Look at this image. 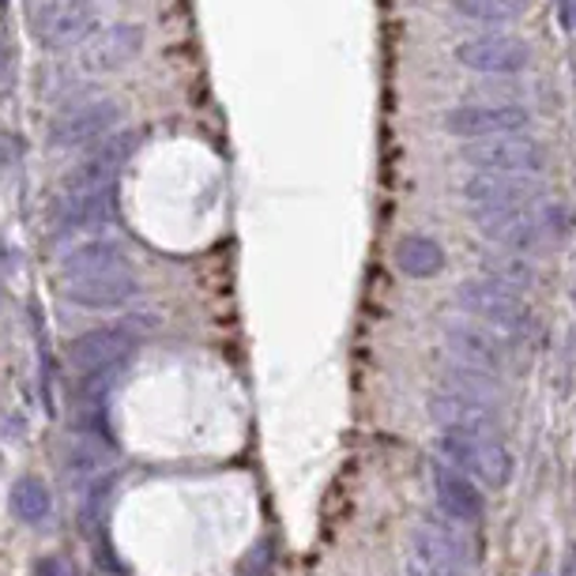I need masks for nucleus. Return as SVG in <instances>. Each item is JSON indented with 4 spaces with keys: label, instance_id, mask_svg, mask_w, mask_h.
Segmentation results:
<instances>
[{
    "label": "nucleus",
    "instance_id": "1",
    "mask_svg": "<svg viewBox=\"0 0 576 576\" xmlns=\"http://www.w3.org/2000/svg\"><path fill=\"white\" fill-rule=\"evenodd\" d=\"M61 294L83 309H117L140 294V275L121 242L87 237L61 257Z\"/></svg>",
    "mask_w": 576,
    "mask_h": 576
},
{
    "label": "nucleus",
    "instance_id": "2",
    "mask_svg": "<svg viewBox=\"0 0 576 576\" xmlns=\"http://www.w3.org/2000/svg\"><path fill=\"white\" fill-rule=\"evenodd\" d=\"M23 20L34 46L46 54H64L80 49L98 31V8L95 0H27Z\"/></svg>",
    "mask_w": 576,
    "mask_h": 576
},
{
    "label": "nucleus",
    "instance_id": "3",
    "mask_svg": "<svg viewBox=\"0 0 576 576\" xmlns=\"http://www.w3.org/2000/svg\"><path fill=\"white\" fill-rule=\"evenodd\" d=\"M440 463L468 474L471 482H482L490 490H502L513 479V456H508L502 434H452L440 430L437 437Z\"/></svg>",
    "mask_w": 576,
    "mask_h": 576
},
{
    "label": "nucleus",
    "instance_id": "4",
    "mask_svg": "<svg viewBox=\"0 0 576 576\" xmlns=\"http://www.w3.org/2000/svg\"><path fill=\"white\" fill-rule=\"evenodd\" d=\"M456 302H460V309L468 313L471 320L486 325L490 332H497L502 339L524 336L531 325V313H528V305H524L520 294L508 291V286H502V283H494V279H486V275L460 283Z\"/></svg>",
    "mask_w": 576,
    "mask_h": 576
},
{
    "label": "nucleus",
    "instance_id": "5",
    "mask_svg": "<svg viewBox=\"0 0 576 576\" xmlns=\"http://www.w3.org/2000/svg\"><path fill=\"white\" fill-rule=\"evenodd\" d=\"M460 158L486 174H528L539 177L546 169V143L528 132L486 136V140H463Z\"/></svg>",
    "mask_w": 576,
    "mask_h": 576
},
{
    "label": "nucleus",
    "instance_id": "6",
    "mask_svg": "<svg viewBox=\"0 0 576 576\" xmlns=\"http://www.w3.org/2000/svg\"><path fill=\"white\" fill-rule=\"evenodd\" d=\"M117 125H121V106L109 95L64 102L54 114V121H49V143L61 151L95 148L109 132H117Z\"/></svg>",
    "mask_w": 576,
    "mask_h": 576
},
{
    "label": "nucleus",
    "instance_id": "7",
    "mask_svg": "<svg viewBox=\"0 0 576 576\" xmlns=\"http://www.w3.org/2000/svg\"><path fill=\"white\" fill-rule=\"evenodd\" d=\"M143 339V320H121V325H106L95 332H83L68 346V362L80 377H102L114 373L125 358L140 346Z\"/></svg>",
    "mask_w": 576,
    "mask_h": 576
},
{
    "label": "nucleus",
    "instance_id": "8",
    "mask_svg": "<svg viewBox=\"0 0 576 576\" xmlns=\"http://www.w3.org/2000/svg\"><path fill=\"white\" fill-rule=\"evenodd\" d=\"M531 109L520 102H460L440 114V129L456 140H486V136L528 132Z\"/></svg>",
    "mask_w": 576,
    "mask_h": 576
},
{
    "label": "nucleus",
    "instance_id": "9",
    "mask_svg": "<svg viewBox=\"0 0 576 576\" xmlns=\"http://www.w3.org/2000/svg\"><path fill=\"white\" fill-rule=\"evenodd\" d=\"M460 197L471 203V211H524L542 200V181L528 174H486L474 169L460 185Z\"/></svg>",
    "mask_w": 576,
    "mask_h": 576
},
{
    "label": "nucleus",
    "instance_id": "10",
    "mask_svg": "<svg viewBox=\"0 0 576 576\" xmlns=\"http://www.w3.org/2000/svg\"><path fill=\"white\" fill-rule=\"evenodd\" d=\"M445 346L456 358L460 369L482 373V377H497L508 358V339L490 332L479 320H448L445 325Z\"/></svg>",
    "mask_w": 576,
    "mask_h": 576
},
{
    "label": "nucleus",
    "instance_id": "11",
    "mask_svg": "<svg viewBox=\"0 0 576 576\" xmlns=\"http://www.w3.org/2000/svg\"><path fill=\"white\" fill-rule=\"evenodd\" d=\"M452 57L460 68L479 75H516L531 64L528 42L513 38V34H479V38L460 42Z\"/></svg>",
    "mask_w": 576,
    "mask_h": 576
},
{
    "label": "nucleus",
    "instance_id": "12",
    "mask_svg": "<svg viewBox=\"0 0 576 576\" xmlns=\"http://www.w3.org/2000/svg\"><path fill=\"white\" fill-rule=\"evenodd\" d=\"M143 49L140 23H106L80 46V72H121Z\"/></svg>",
    "mask_w": 576,
    "mask_h": 576
},
{
    "label": "nucleus",
    "instance_id": "13",
    "mask_svg": "<svg viewBox=\"0 0 576 576\" xmlns=\"http://www.w3.org/2000/svg\"><path fill=\"white\" fill-rule=\"evenodd\" d=\"M117 215V185L102 189H64L54 203V231L57 234H87L102 231Z\"/></svg>",
    "mask_w": 576,
    "mask_h": 576
},
{
    "label": "nucleus",
    "instance_id": "14",
    "mask_svg": "<svg viewBox=\"0 0 576 576\" xmlns=\"http://www.w3.org/2000/svg\"><path fill=\"white\" fill-rule=\"evenodd\" d=\"M140 136L136 132H109L106 140H98L95 148H87V155L75 163L72 174L64 177V189H102V185H117V174L132 158Z\"/></svg>",
    "mask_w": 576,
    "mask_h": 576
},
{
    "label": "nucleus",
    "instance_id": "15",
    "mask_svg": "<svg viewBox=\"0 0 576 576\" xmlns=\"http://www.w3.org/2000/svg\"><path fill=\"white\" fill-rule=\"evenodd\" d=\"M474 226L482 231V237L502 249L513 252H531L546 242V231H542L536 208L524 211H474Z\"/></svg>",
    "mask_w": 576,
    "mask_h": 576
},
{
    "label": "nucleus",
    "instance_id": "16",
    "mask_svg": "<svg viewBox=\"0 0 576 576\" xmlns=\"http://www.w3.org/2000/svg\"><path fill=\"white\" fill-rule=\"evenodd\" d=\"M430 479H434V494H437V505L445 508L452 520H463V524H474L482 520L486 513V502H482V490L479 482H471L468 474H460L448 463H434L430 468Z\"/></svg>",
    "mask_w": 576,
    "mask_h": 576
},
{
    "label": "nucleus",
    "instance_id": "17",
    "mask_svg": "<svg viewBox=\"0 0 576 576\" xmlns=\"http://www.w3.org/2000/svg\"><path fill=\"white\" fill-rule=\"evenodd\" d=\"M396 268L407 279H434L445 271V249H440V242H434L426 234H407L396 245Z\"/></svg>",
    "mask_w": 576,
    "mask_h": 576
},
{
    "label": "nucleus",
    "instance_id": "18",
    "mask_svg": "<svg viewBox=\"0 0 576 576\" xmlns=\"http://www.w3.org/2000/svg\"><path fill=\"white\" fill-rule=\"evenodd\" d=\"M482 271H486V279H494V283L508 286V291H531L536 286V265H531L524 252H513V249H494L482 257Z\"/></svg>",
    "mask_w": 576,
    "mask_h": 576
},
{
    "label": "nucleus",
    "instance_id": "19",
    "mask_svg": "<svg viewBox=\"0 0 576 576\" xmlns=\"http://www.w3.org/2000/svg\"><path fill=\"white\" fill-rule=\"evenodd\" d=\"M463 20L486 23V27H505L524 15V0H452Z\"/></svg>",
    "mask_w": 576,
    "mask_h": 576
},
{
    "label": "nucleus",
    "instance_id": "20",
    "mask_svg": "<svg viewBox=\"0 0 576 576\" xmlns=\"http://www.w3.org/2000/svg\"><path fill=\"white\" fill-rule=\"evenodd\" d=\"M12 513L20 516L23 524H42L49 520V508H54V502H49V490L42 486L38 479H20L12 486Z\"/></svg>",
    "mask_w": 576,
    "mask_h": 576
},
{
    "label": "nucleus",
    "instance_id": "21",
    "mask_svg": "<svg viewBox=\"0 0 576 576\" xmlns=\"http://www.w3.org/2000/svg\"><path fill=\"white\" fill-rule=\"evenodd\" d=\"M109 448L102 445V440H83V445H75L72 452H68V471L72 474H95V471H102V463L109 460Z\"/></svg>",
    "mask_w": 576,
    "mask_h": 576
},
{
    "label": "nucleus",
    "instance_id": "22",
    "mask_svg": "<svg viewBox=\"0 0 576 576\" xmlns=\"http://www.w3.org/2000/svg\"><path fill=\"white\" fill-rule=\"evenodd\" d=\"M257 562H252V557H249V562H245V576H268V562H271V542H260V546H257Z\"/></svg>",
    "mask_w": 576,
    "mask_h": 576
},
{
    "label": "nucleus",
    "instance_id": "23",
    "mask_svg": "<svg viewBox=\"0 0 576 576\" xmlns=\"http://www.w3.org/2000/svg\"><path fill=\"white\" fill-rule=\"evenodd\" d=\"M34 576H75L61 557H42L38 565H34Z\"/></svg>",
    "mask_w": 576,
    "mask_h": 576
},
{
    "label": "nucleus",
    "instance_id": "24",
    "mask_svg": "<svg viewBox=\"0 0 576 576\" xmlns=\"http://www.w3.org/2000/svg\"><path fill=\"white\" fill-rule=\"evenodd\" d=\"M15 158V140L8 132H0V166H8Z\"/></svg>",
    "mask_w": 576,
    "mask_h": 576
},
{
    "label": "nucleus",
    "instance_id": "25",
    "mask_svg": "<svg viewBox=\"0 0 576 576\" xmlns=\"http://www.w3.org/2000/svg\"><path fill=\"white\" fill-rule=\"evenodd\" d=\"M8 49V0H0V54Z\"/></svg>",
    "mask_w": 576,
    "mask_h": 576
},
{
    "label": "nucleus",
    "instance_id": "26",
    "mask_svg": "<svg viewBox=\"0 0 576 576\" xmlns=\"http://www.w3.org/2000/svg\"><path fill=\"white\" fill-rule=\"evenodd\" d=\"M573 23H576V0H573Z\"/></svg>",
    "mask_w": 576,
    "mask_h": 576
},
{
    "label": "nucleus",
    "instance_id": "27",
    "mask_svg": "<svg viewBox=\"0 0 576 576\" xmlns=\"http://www.w3.org/2000/svg\"><path fill=\"white\" fill-rule=\"evenodd\" d=\"M573 305H576V286H573Z\"/></svg>",
    "mask_w": 576,
    "mask_h": 576
}]
</instances>
